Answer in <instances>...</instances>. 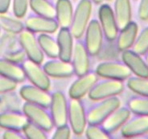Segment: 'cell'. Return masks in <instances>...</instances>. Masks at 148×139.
Here are the masks:
<instances>
[{
  "instance_id": "obj_1",
  "label": "cell",
  "mask_w": 148,
  "mask_h": 139,
  "mask_svg": "<svg viewBox=\"0 0 148 139\" xmlns=\"http://www.w3.org/2000/svg\"><path fill=\"white\" fill-rule=\"evenodd\" d=\"M92 11L91 0H80L74 11L70 31L75 39H81L90 22Z\"/></svg>"
},
{
  "instance_id": "obj_2",
  "label": "cell",
  "mask_w": 148,
  "mask_h": 139,
  "mask_svg": "<svg viewBox=\"0 0 148 139\" xmlns=\"http://www.w3.org/2000/svg\"><path fill=\"white\" fill-rule=\"evenodd\" d=\"M121 106V101L118 97L99 101L87 113V121L89 125H101L115 110Z\"/></svg>"
},
{
  "instance_id": "obj_3",
  "label": "cell",
  "mask_w": 148,
  "mask_h": 139,
  "mask_svg": "<svg viewBox=\"0 0 148 139\" xmlns=\"http://www.w3.org/2000/svg\"><path fill=\"white\" fill-rule=\"evenodd\" d=\"M124 90L123 81L105 79L97 81L88 93L89 98L92 101H99L104 99L117 97Z\"/></svg>"
},
{
  "instance_id": "obj_4",
  "label": "cell",
  "mask_w": 148,
  "mask_h": 139,
  "mask_svg": "<svg viewBox=\"0 0 148 139\" xmlns=\"http://www.w3.org/2000/svg\"><path fill=\"white\" fill-rule=\"evenodd\" d=\"M72 131L77 136L82 135L87 127V114L85 113V107L79 99H71L69 103V116Z\"/></svg>"
},
{
  "instance_id": "obj_5",
  "label": "cell",
  "mask_w": 148,
  "mask_h": 139,
  "mask_svg": "<svg viewBox=\"0 0 148 139\" xmlns=\"http://www.w3.org/2000/svg\"><path fill=\"white\" fill-rule=\"evenodd\" d=\"M23 113L27 117L28 121L39 125L46 132L51 131L55 126L51 114L45 107L25 102L23 105Z\"/></svg>"
},
{
  "instance_id": "obj_6",
  "label": "cell",
  "mask_w": 148,
  "mask_h": 139,
  "mask_svg": "<svg viewBox=\"0 0 148 139\" xmlns=\"http://www.w3.org/2000/svg\"><path fill=\"white\" fill-rule=\"evenodd\" d=\"M95 73L98 77L104 79H112L117 81H126L131 77L132 73L123 62L106 61L98 64Z\"/></svg>"
},
{
  "instance_id": "obj_7",
  "label": "cell",
  "mask_w": 148,
  "mask_h": 139,
  "mask_svg": "<svg viewBox=\"0 0 148 139\" xmlns=\"http://www.w3.org/2000/svg\"><path fill=\"white\" fill-rule=\"evenodd\" d=\"M18 43L27 59L40 64L43 63L45 54L41 50L34 33L24 29L18 34Z\"/></svg>"
},
{
  "instance_id": "obj_8",
  "label": "cell",
  "mask_w": 148,
  "mask_h": 139,
  "mask_svg": "<svg viewBox=\"0 0 148 139\" xmlns=\"http://www.w3.org/2000/svg\"><path fill=\"white\" fill-rule=\"evenodd\" d=\"M98 18L101 29L103 31L104 36L109 41L115 40L119 35V27L114 10L110 5H101L98 9Z\"/></svg>"
},
{
  "instance_id": "obj_9",
  "label": "cell",
  "mask_w": 148,
  "mask_h": 139,
  "mask_svg": "<svg viewBox=\"0 0 148 139\" xmlns=\"http://www.w3.org/2000/svg\"><path fill=\"white\" fill-rule=\"evenodd\" d=\"M26 78L31 84L44 90L48 91L51 87V81L47 73L40 64L34 62L29 59H26L22 64Z\"/></svg>"
},
{
  "instance_id": "obj_10",
  "label": "cell",
  "mask_w": 148,
  "mask_h": 139,
  "mask_svg": "<svg viewBox=\"0 0 148 139\" xmlns=\"http://www.w3.org/2000/svg\"><path fill=\"white\" fill-rule=\"evenodd\" d=\"M104 33L100 23L97 19H92L85 32V45L92 56L98 55L103 44Z\"/></svg>"
},
{
  "instance_id": "obj_11",
  "label": "cell",
  "mask_w": 148,
  "mask_h": 139,
  "mask_svg": "<svg viewBox=\"0 0 148 139\" xmlns=\"http://www.w3.org/2000/svg\"><path fill=\"white\" fill-rule=\"evenodd\" d=\"M49 108L50 114L56 127L68 124L69 104L66 97L62 92L56 91L52 93Z\"/></svg>"
},
{
  "instance_id": "obj_12",
  "label": "cell",
  "mask_w": 148,
  "mask_h": 139,
  "mask_svg": "<svg viewBox=\"0 0 148 139\" xmlns=\"http://www.w3.org/2000/svg\"><path fill=\"white\" fill-rule=\"evenodd\" d=\"M25 29L31 32L53 34L59 29L60 26L55 18H49L40 15H30L24 22Z\"/></svg>"
},
{
  "instance_id": "obj_13",
  "label": "cell",
  "mask_w": 148,
  "mask_h": 139,
  "mask_svg": "<svg viewBox=\"0 0 148 139\" xmlns=\"http://www.w3.org/2000/svg\"><path fill=\"white\" fill-rule=\"evenodd\" d=\"M19 95L25 102L38 105L48 109L50 106L52 95L48 91L35 86L33 84L23 85L19 89Z\"/></svg>"
},
{
  "instance_id": "obj_14",
  "label": "cell",
  "mask_w": 148,
  "mask_h": 139,
  "mask_svg": "<svg viewBox=\"0 0 148 139\" xmlns=\"http://www.w3.org/2000/svg\"><path fill=\"white\" fill-rule=\"evenodd\" d=\"M98 81V76L96 73H88L78 77V78L71 84L69 89V96L71 99L81 100L87 95Z\"/></svg>"
},
{
  "instance_id": "obj_15",
  "label": "cell",
  "mask_w": 148,
  "mask_h": 139,
  "mask_svg": "<svg viewBox=\"0 0 148 139\" xmlns=\"http://www.w3.org/2000/svg\"><path fill=\"white\" fill-rule=\"evenodd\" d=\"M89 55H90L85 44L78 41L74 44L71 63L73 66L74 73L77 77L85 75L89 72Z\"/></svg>"
},
{
  "instance_id": "obj_16",
  "label": "cell",
  "mask_w": 148,
  "mask_h": 139,
  "mask_svg": "<svg viewBox=\"0 0 148 139\" xmlns=\"http://www.w3.org/2000/svg\"><path fill=\"white\" fill-rule=\"evenodd\" d=\"M122 60L134 76L148 77V64L142 55L134 50H125L122 51Z\"/></svg>"
},
{
  "instance_id": "obj_17",
  "label": "cell",
  "mask_w": 148,
  "mask_h": 139,
  "mask_svg": "<svg viewBox=\"0 0 148 139\" xmlns=\"http://www.w3.org/2000/svg\"><path fill=\"white\" fill-rule=\"evenodd\" d=\"M131 116V112L127 107H119L115 110L109 117L102 122V128L110 135L120 130L129 120Z\"/></svg>"
},
{
  "instance_id": "obj_18",
  "label": "cell",
  "mask_w": 148,
  "mask_h": 139,
  "mask_svg": "<svg viewBox=\"0 0 148 139\" xmlns=\"http://www.w3.org/2000/svg\"><path fill=\"white\" fill-rule=\"evenodd\" d=\"M120 130L124 138H135L147 134L148 116L135 115V117H130Z\"/></svg>"
},
{
  "instance_id": "obj_19",
  "label": "cell",
  "mask_w": 148,
  "mask_h": 139,
  "mask_svg": "<svg viewBox=\"0 0 148 139\" xmlns=\"http://www.w3.org/2000/svg\"><path fill=\"white\" fill-rule=\"evenodd\" d=\"M43 68L48 77L52 78H69L75 74L72 63L57 58L45 63Z\"/></svg>"
},
{
  "instance_id": "obj_20",
  "label": "cell",
  "mask_w": 148,
  "mask_h": 139,
  "mask_svg": "<svg viewBox=\"0 0 148 139\" xmlns=\"http://www.w3.org/2000/svg\"><path fill=\"white\" fill-rule=\"evenodd\" d=\"M74 37L69 27H60L57 34L56 41L59 48V59L71 62L74 48Z\"/></svg>"
},
{
  "instance_id": "obj_21",
  "label": "cell",
  "mask_w": 148,
  "mask_h": 139,
  "mask_svg": "<svg viewBox=\"0 0 148 139\" xmlns=\"http://www.w3.org/2000/svg\"><path fill=\"white\" fill-rule=\"evenodd\" d=\"M117 37V48L119 51H123L133 47L138 34V25L137 23L130 21L124 27L119 30Z\"/></svg>"
},
{
  "instance_id": "obj_22",
  "label": "cell",
  "mask_w": 148,
  "mask_h": 139,
  "mask_svg": "<svg viewBox=\"0 0 148 139\" xmlns=\"http://www.w3.org/2000/svg\"><path fill=\"white\" fill-rule=\"evenodd\" d=\"M28 119L23 113L17 111H5L0 113V128L22 131Z\"/></svg>"
},
{
  "instance_id": "obj_23",
  "label": "cell",
  "mask_w": 148,
  "mask_h": 139,
  "mask_svg": "<svg viewBox=\"0 0 148 139\" xmlns=\"http://www.w3.org/2000/svg\"><path fill=\"white\" fill-rule=\"evenodd\" d=\"M0 76L8 78L18 84L26 80L22 64L12 62L4 57L0 58Z\"/></svg>"
},
{
  "instance_id": "obj_24",
  "label": "cell",
  "mask_w": 148,
  "mask_h": 139,
  "mask_svg": "<svg viewBox=\"0 0 148 139\" xmlns=\"http://www.w3.org/2000/svg\"><path fill=\"white\" fill-rule=\"evenodd\" d=\"M55 7L56 20L60 27H70L74 14L71 0H57Z\"/></svg>"
},
{
  "instance_id": "obj_25",
  "label": "cell",
  "mask_w": 148,
  "mask_h": 139,
  "mask_svg": "<svg viewBox=\"0 0 148 139\" xmlns=\"http://www.w3.org/2000/svg\"><path fill=\"white\" fill-rule=\"evenodd\" d=\"M114 13L119 30L122 29L132 19V8L130 0H114Z\"/></svg>"
},
{
  "instance_id": "obj_26",
  "label": "cell",
  "mask_w": 148,
  "mask_h": 139,
  "mask_svg": "<svg viewBox=\"0 0 148 139\" xmlns=\"http://www.w3.org/2000/svg\"><path fill=\"white\" fill-rule=\"evenodd\" d=\"M37 40L44 54L50 59L59 58V48L57 41L50 34L42 33L37 37Z\"/></svg>"
},
{
  "instance_id": "obj_27",
  "label": "cell",
  "mask_w": 148,
  "mask_h": 139,
  "mask_svg": "<svg viewBox=\"0 0 148 139\" xmlns=\"http://www.w3.org/2000/svg\"><path fill=\"white\" fill-rule=\"evenodd\" d=\"M29 7L35 15L49 18H56V7L49 0H29Z\"/></svg>"
},
{
  "instance_id": "obj_28",
  "label": "cell",
  "mask_w": 148,
  "mask_h": 139,
  "mask_svg": "<svg viewBox=\"0 0 148 139\" xmlns=\"http://www.w3.org/2000/svg\"><path fill=\"white\" fill-rule=\"evenodd\" d=\"M0 28L8 33L19 34L25 29V26L18 18L4 13L0 14Z\"/></svg>"
},
{
  "instance_id": "obj_29",
  "label": "cell",
  "mask_w": 148,
  "mask_h": 139,
  "mask_svg": "<svg viewBox=\"0 0 148 139\" xmlns=\"http://www.w3.org/2000/svg\"><path fill=\"white\" fill-rule=\"evenodd\" d=\"M126 86L138 96L148 97V77H130L126 80Z\"/></svg>"
},
{
  "instance_id": "obj_30",
  "label": "cell",
  "mask_w": 148,
  "mask_h": 139,
  "mask_svg": "<svg viewBox=\"0 0 148 139\" xmlns=\"http://www.w3.org/2000/svg\"><path fill=\"white\" fill-rule=\"evenodd\" d=\"M127 108L134 115L148 116V97L138 95L131 97L128 101Z\"/></svg>"
},
{
  "instance_id": "obj_31",
  "label": "cell",
  "mask_w": 148,
  "mask_h": 139,
  "mask_svg": "<svg viewBox=\"0 0 148 139\" xmlns=\"http://www.w3.org/2000/svg\"><path fill=\"white\" fill-rule=\"evenodd\" d=\"M132 50L138 53L139 55H144L148 51V26L142 30L138 34L136 40L132 47Z\"/></svg>"
},
{
  "instance_id": "obj_32",
  "label": "cell",
  "mask_w": 148,
  "mask_h": 139,
  "mask_svg": "<svg viewBox=\"0 0 148 139\" xmlns=\"http://www.w3.org/2000/svg\"><path fill=\"white\" fill-rule=\"evenodd\" d=\"M23 134L27 138L45 139L48 138L46 131L40 127L39 125L34 124L32 121H28L22 130Z\"/></svg>"
},
{
  "instance_id": "obj_33",
  "label": "cell",
  "mask_w": 148,
  "mask_h": 139,
  "mask_svg": "<svg viewBox=\"0 0 148 139\" xmlns=\"http://www.w3.org/2000/svg\"><path fill=\"white\" fill-rule=\"evenodd\" d=\"M85 137L89 139H105L110 138V135L101 127L100 125H89L85 130Z\"/></svg>"
},
{
  "instance_id": "obj_34",
  "label": "cell",
  "mask_w": 148,
  "mask_h": 139,
  "mask_svg": "<svg viewBox=\"0 0 148 139\" xmlns=\"http://www.w3.org/2000/svg\"><path fill=\"white\" fill-rule=\"evenodd\" d=\"M29 7V0H12V11L15 17L23 18Z\"/></svg>"
},
{
  "instance_id": "obj_35",
  "label": "cell",
  "mask_w": 148,
  "mask_h": 139,
  "mask_svg": "<svg viewBox=\"0 0 148 139\" xmlns=\"http://www.w3.org/2000/svg\"><path fill=\"white\" fill-rule=\"evenodd\" d=\"M17 85L18 83L3 76H0V95L14 91L17 88Z\"/></svg>"
},
{
  "instance_id": "obj_36",
  "label": "cell",
  "mask_w": 148,
  "mask_h": 139,
  "mask_svg": "<svg viewBox=\"0 0 148 139\" xmlns=\"http://www.w3.org/2000/svg\"><path fill=\"white\" fill-rule=\"evenodd\" d=\"M3 57L8 60H11L12 62L22 64L24 62V60H26L27 55L24 51L23 49H21V50L8 52V53L5 54Z\"/></svg>"
},
{
  "instance_id": "obj_37",
  "label": "cell",
  "mask_w": 148,
  "mask_h": 139,
  "mask_svg": "<svg viewBox=\"0 0 148 139\" xmlns=\"http://www.w3.org/2000/svg\"><path fill=\"white\" fill-rule=\"evenodd\" d=\"M72 132L70 125H68V124L56 126L55 133L52 135V138H70Z\"/></svg>"
},
{
  "instance_id": "obj_38",
  "label": "cell",
  "mask_w": 148,
  "mask_h": 139,
  "mask_svg": "<svg viewBox=\"0 0 148 139\" xmlns=\"http://www.w3.org/2000/svg\"><path fill=\"white\" fill-rule=\"evenodd\" d=\"M138 16L142 21H148V0H140L138 8Z\"/></svg>"
},
{
  "instance_id": "obj_39",
  "label": "cell",
  "mask_w": 148,
  "mask_h": 139,
  "mask_svg": "<svg viewBox=\"0 0 148 139\" xmlns=\"http://www.w3.org/2000/svg\"><path fill=\"white\" fill-rule=\"evenodd\" d=\"M3 138L5 139H21L25 137L23 134L22 131L14 130V129H5L3 134Z\"/></svg>"
},
{
  "instance_id": "obj_40",
  "label": "cell",
  "mask_w": 148,
  "mask_h": 139,
  "mask_svg": "<svg viewBox=\"0 0 148 139\" xmlns=\"http://www.w3.org/2000/svg\"><path fill=\"white\" fill-rule=\"evenodd\" d=\"M12 0H0V14L8 13Z\"/></svg>"
},
{
  "instance_id": "obj_41",
  "label": "cell",
  "mask_w": 148,
  "mask_h": 139,
  "mask_svg": "<svg viewBox=\"0 0 148 139\" xmlns=\"http://www.w3.org/2000/svg\"><path fill=\"white\" fill-rule=\"evenodd\" d=\"M91 1H92V3H94L96 4H100L103 2V0H91Z\"/></svg>"
},
{
  "instance_id": "obj_42",
  "label": "cell",
  "mask_w": 148,
  "mask_h": 139,
  "mask_svg": "<svg viewBox=\"0 0 148 139\" xmlns=\"http://www.w3.org/2000/svg\"><path fill=\"white\" fill-rule=\"evenodd\" d=\"M144 55H145V60H146V61H147V63L148 64V51L147 52V53H146V54H145Z\"/></svg>"
},
{
  "instance_id": "obj_43",
  "label": "cell",
  "mask_w": 148,
  "mask_h": 139,
  "mask_svg": "<svg viewBox=\"0 0 148 139\" xmlns=\"http://www.w3.org/2000/svg\"><path fill=\"white\" fill-rule=\"evenodd\" d=\"M107 1H112V0H107Z\"/></svg>"
},
{
  "instance_id": "obj_44",
  "label": "cell",
  "mask_w": 148,
  "mask_h": 139,
  "mask_svg": "<svg viewBox=\"0 0 148 139\" xmlns=\"http://www.w3.org/2000/svg\"><path fill=\"white\" fill-rule=\"evenodd\" d=\"M0 32H1V28H0Z\"/></svg>"
}]
</instances>
